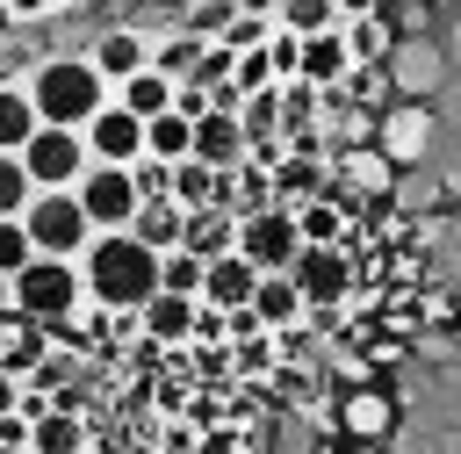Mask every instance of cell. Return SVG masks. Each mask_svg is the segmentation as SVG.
<instances>
[{
    "instance_id": "cell-1",
    "label": "cell",
    "mask_w": 461,
    "mask_h": 454,
    "mask_svg": "<svg viewBox=\"0 0 461 454\" xmlns=\"http://www.w3.org/2000/svg\"><path fill=\"white\" fill-rule=\"evenodd\" d=\"M79 288L101 310H137L158 288V252L137 231H94L86 252H79Z\"/></svg>"
},
{
    "instance_id": "cell-2",
    "label": "cell",
    "mask_w": 461,
    "mask_h": 454,
    "mask_svg": "<svg viewBox=\"0 0 461 454\" xmlns=\"http://www.w3.org/2000/svg\"><path fill=\"white\" fill-rule=\"evenodd\" d=\"M29 108H36V123H65V130H79L101 101H108V79L94 72V58L86 50H65V58H43L36 72H29Z\"/></svg>"
},
{
    "instance_id": "cell-3",
    "label": "cell",
    "mask_w": 461,
    "mask_h": 454,
    "mask_svg": "<svg viewBox=\"0 0 461 454\" xmlns=\"http://www.w3.org/2000/svg\"><path fill=\"white\" fill-rule=\"evenodd\" d=\"M7 295H14V317H29V324H43L50 339L79 317V303H86V288H79V259H50V252H36L14 281H7Z\"/></svg>"
},
{
    "instance_id": "cell-4",
    "label": "cell",
    "mask_w": 461,
    "mask_h": 454,
    "mask_svg": "<svg viewBox=\"0 0 461 454\" xmlns=\"http://www.w3.org/2000/svg\"><path fill=\"white\" fill-rule=\"evenodd\" d=\"M22 231H29V245L50 252V259H79L86 238H94V223H86V209H79L72 187H36L29 209H22Z\"/></svg>"
},
{
    "instance_id": "cell-5",
    "label": "cell",
    "mask_w": 461,
    "mask_h": 454,
    "mask_svg": "<svg viewBox=\"0 0 461 454\" xmlns=\"http://www.w3.org/2000/svg\"><path fill=\"white\" fill-rule=\"evenodd\" d=\"M72 195H79V209H86L94 231H130V216H137V202H144L130 166H86V173L72 180Z\"/></svg>"
},
{
    "instance_id": "cell-6",
    "label": "cell",
    "mask_w": 461,
    "mask_h": 454,
    "mask_svg": "<svg viewBox=\"0 0 461 454\" xmlns=\"http://www.w3.org/2000/svg\"><path fill=\"white\" fill-rule=\"evenodd\" d=\"M295 209L288 202H267V209H245L238 216V252L259 267V274H288V259H295Z\"/></svg>"
},
{
    "instance_id": "cell-7",
    "label": "cell",
    "mask_w": 461,
    "mask_h": 454,
    "mask_svg": "<svg viewBox=\"0 0 461 454\" xmlns=\"http://www.w3.org/2000/svg\"><path fill=\"white\" fill-rule=\"evenodd\" d=\"M288 274H295V288H303L310 310H339V303H353V252H346V245H295Z\"/></svg>"
},
{
    "instance_id": "cell-8",
    "label": "cell",
    "mask_w": 461,
    "mask_h": 454,
    "mask_svg": "<svg viewBox=\"0 0 461 454\" xmlns=\"http://www.w3.org/2000/svg\"><path fill=\"white\" fill-rule=\"evenodd\" d=\"M22 166H29L36 187H72L94 159H86V137H79V130H65V123H36V137L22 144Z\"/></svg>"
},
{
    "instance_id": "cell-9",
    "label": "cell",
    "mask_w": 461,
    "mask_h": 454,
    "mask_svg": "<svg viewBox=\"0 0 461 454\" xmlns=\"http://www.w3.org/2000/svg\"><path fill=\"white\" fill-rule=\"evenodd\" d=\"M79 137H86V159L94 166H137L144 159V115H130L115 94L79 123Z\"/></svg>"
},
{
    "instance_id": "cell-10",
    "label": "cell",
    "mask_w": 461,
    "mask_h": 454,
    "mask_svg": "<svg viewBox=\"0 0 461 454\" xmlns=\"http://www.w3.org/2000/svg\"><path fill=\"white\" fill-rule=\"evenodd\" d=\"M382 72H389V94L396 101H432L439 79H447V58H439L432 36H396L389 58H382Z\"/></svg>"
},
{
    "instance_id": "cell-11",
    "label": "cell",
    "mask_w": 461,
    "mask_h": 454,
    "mask_svg": "<svg viewBox=\"0 0 461 454\" xmlns=\"http://www.w3.org/2000/svg\"><path fill=\"white\" fill-rule=\"evenodd\" d=\"M389 166H418L432 151V101H389L375 115V137H367Z\"/></svg>"
},
{
    "instance_id": "cell-12",
    "label": "cell",
    "mask_w": 461,
    "mask_h": 454,
    "mask_svg": "<svg viewBox=\"0 0 461 454\" xmlns=\"http://www.w3.org/2000/svg\"><path fill=\"white\" fill-rule=\"evenodd\" d=\"M194 295H173V288H151L144 303H137V339L144 346H187L194 339Z\"/></svg>"
},
{
    "instance_id": "cell-13",
    "label": "cell",
    "mask_w": 461,
    "mask_h": 454,
    "mask_svg": "<svg viewBox=\"0 0 461 454\" xmlns=\"http://www.w3.org/2000/svg\"><path fill=\"white\" fill-rule=\"evenodd\" d=\"M252 281H259V267H252L245 252L202 259V310H245V303H252Z\"/></svg>"
},
{
    "instance_id": "cell-14",
    "label": "cell",
    "mask_w": 461,
    "mask_h": 454,
    "mask_svg": "<svg viewBox=\"0 0 461 454\" xmlns=\"http://www.w3.org/2000/svg\"><path fill=\"white\" fill-rule=\"evenodd\" d=\"M252 317H259V331H295L303 317H310V303H303V288H295V274H259L252 281V303H245Z\"/></svg>"
},
{
    "instance_id": "cell-15",
    "label": "cell",
    "mask_w": 461,
    "mask_h": 454,
    "mask_svg": "<svg viewBox=\"0 0 461 454\" xmlns=\"http://www.w3.org/2000/svg\"><path fill=\"white\" fill-rule=\"evenodd\" d=\"M86 58H94V72H101L108 86H122L130 72L151 65V36H144V29H101V36L86 43Z\"/></svg>"
},
{
    "instance_id": "cell-16",
    "label": "cell",
    "mask_w": 461,
    "mask_h": 454,
    "mask_svg": "<svg viewBox=\"0 0 461 454\" xmlns=\"http://www.w3.org/2000/svg\"><path fill=\"white\" fill-rule=\"evenodd\" d=\"M339 425H346V440H389V432H396V404H389V389L353 382V389L339 396Z\"/></svg>"
},
{
    "instance_id": "cell-17",
    "label": "cell",
    "mask_w": 461,
    "mask_h": 454,
    "mask_svg": "<svg viewBox=\"0 0 461 454\" xmlns=\"http://www.w3.org/2000/svg\"><path fill=\"white\" fill-rule=\"evenodd\" d=\"M353 72V50H346V29H324V36H303V58H295V79L331 94L339 79Z\"/></svg>"
},
{
    "instance_id": "cell-18",
    "label": "cell",
    "mask_w": 461,
    "mask_h": 454,
    "mask_svg": "<svg viewBox=\"0 0 461 454\" xmlns=\"http://www.w3.org/2000/svg\"><path fill=\"white\" fill-rule=\"evenodd\" d=\"M187 159H202V166L230 173V166L245 159V123H238V115H223V108L194 115V144H187Z\"/></svg>"
},
{
    "instance_id": "cell-19",
    "label": "cell",
    "mask_w": 461,
    "mask_h": 454,
    "mask_svg": "<svg viewBox=\"0 0 461 454\" xmlns=\"http://www.w3.org/2000/svg\"><path fill=\"white\" fill-rule=\"evenodd\" d=\"M180 252H194V259H216V252H238V209H187V223H180Z\"/></svg>"
},
{
    "instance_id": "cell-20",
    "label": "cell",
    "mask_w": 461,
    "mask_h": 454,
    "mask_svg": "<svg viewBox=\"0 0 461 454\" xmlns=\"http://www.w3.org/2000/svg\"><path fill=\"white\" fill-rule=\"evenodd\" d=\"M166 195H173L180 209H216V202H223V173L202 166V159H180V166H166Z\"/></svg>"
},
{
    "instance_id": "cell-21",
    "label": "cell",
    "mask_w": 461,
    "mask_h": 454,
    "mask_svg": "<svg viewBox=\"0 0 461 454\" xmlns=\"http://www.w3.org/2000/svg\"><path fill=\"white\" fill-rule=\"evenodd\" d=\"M180 223H187V209H180L173 195H144L137 216H130V231H137L151 252H173V245H180Z\"/></svg>"
},
{
    "instance_id": "cell-22",
    "label": "cell",
    "mask_w": 461,
    "mask_h": 454,
    "mask_svg": "<svg viewBox=\"0 0 461 454\" xmlns=\"http://www.w3.org/2000/svg\"><path fill=\"white\" fill-rule=\"evenodd\" d=\"M331 173H346L353 195H389V187H396V166H389L375 144H346V151L331 159Z\"/></svg>"
},
{
    "instance_id": "cell-23",
    "label": "cell",
    "mask_w": 461,
    "mask_h": 454,
    "mask_svg": "<svg viewBox=\"0 0 461 454\" xmlns=\"http://www.w3.org/2000/svg\"><path fill=\"white\" fill-rule=\"evenodd\" d=\"M346 209H339V195H310V202H295V238L303 245H346Z\"/></svg>"
},
{
    "instance_id": "cell-24",
    "label": "cell",
    "mask_w": 461,
    "mask_h": 454,
    "mask_svg": "<svg viewBox=\"0 0 461 454\" xmlns=\"http://www.w3.org/2000/svg\"><path fill=\"white\" fill-rule=\"evenodd\" d=\"M187 144H194V123H187L180 108H166V115H144V159H158V166H180V159H187Z\"/></svg>"
},
{
    "instance_id": "cell-25",
    "label": "cell",
    "mask_w": 461,
    "mask_h": 454,
    "mask_svg": "<svg viewBox=\"0 0 461 454\" xmlns=\"http://www.w3.org/2000/svg\"><path fill=\"white\" fill-rule=\"evenodd\" d=\"M108 94H115L130 115H166V108H173V79H166V72H151V65H144V72H130L122 86H108Z\"/></svg>"
},
{
    "instance_id": "cell-26",
    "label": "cell",
    "mask_w": 461,
    "mask_h": 454,
    "mask_svg": "<svg viewBox=\"0 0 461 454\" xmlns=\"http://www.w3.org/2000/svg\"><path fill=\"white\" fill-rule=\"evenodd\" d=\"M274 29H288V36H324V29H339V7H331V0H274Z\"/></svg>"
},
{
    "instance_id": "cell-27",
    "label": "cell",
    "mask_w": 461,
    "mask_h": 454,
    "mask_svg": "<svg viewBox=\"0 0 461 454\" xmlns=\"http://www.w3.org/2000/svg\"><path fill=\"white\" fill-rule=\"evenodd\" d=\"M202 50H209V43H202L194 29H180V36H158V43H151V72H166V79L180 86V79L194 72V58H202Z\"/></svg>"
},
{
    "instance_id": "cell-28",
    "label": "cell",
    "mask_w": 461,
    "mask_h": 454,
    "mask_svg": "<svg viewBox=\"0 0 461 454\" xmlns=\"http://www.w3.org/2000/svg\"><path fill=\"white\" fill-rule=\"evenodd\" d=\"M36 137V108H29V94L22 86H7L0 79V151H22Z\"/></svg>"
},
{
    "instance_id": "cell-29",
    "label": "cell",
    "mask_w": 461,
    "mask_h": 454,
    "mask_svg": "<svg viewBox=\"0 0 461 454\" xmlns=\"http://www.w3.org/2000/svg\"><path fill=\"white\" fill-rule=\"evenodd\" d=\"M158 288H173V295H194V303H202V259H194V252H180V245H173V252H158Z\"/></svg>"
},
{
    "instance_id": "cell-30",
    "label": "cell",
    "mask_w": 461,
    "mask_h": 454,
    "mask_svg": "<svg viewBox=\"0 0 461 454\" xmlns=\"http://www.w3.org/2000/svg\"><path fill=\"white\" fill-rule=\"evenodd\" d=\"M29 195H36V180H29L22 151H0V216H22V209H29Z\"/></svg>"
},
{
    "instance_id": "cell-31",
    "label": "cell",
    "mask_w": 461,
    "mask_h": 454,
    "mask_svg": "<svg viewBox=\"0 0 461 454\" xmlns=\"http://www.w3.org/2000/svg\"><path fill=\"white\" fill-rule=\"evenodd\" d=\"M36 259V245H29V231H22V216H0V274L14 281L22 267Z\"/></svg>"
},
{
    "instance_id": "cell-32",
    "label": "cell",
    "mask_w": 461,
    "mask_h": 454,
    "mask_svg": "<svg viewBox=\"0 0 461 454\" xmlns=\"http://www.w3.org/2000/svg\"><path fill=\"white\" fill-rule=\"evenodd\" d=\"M230 14H238V7H230V0H202V7H194V14H187V29H194V36H202V43H216V36H223V29H230Z\"/></svg>"
},
{
    "instance_id": "cell-33",
    "label": "cell",
    "mask_w": 461,
    "mask_h": 454,
    "mask_svg": "<svg viewBox=\"0 0 461 454\" xmlns=\"http://www.w3.org/2000/svg\"><path fill=\"white\" fill-rule=\"evenodd\" d=\"M0 7H7V22H14V29H29V22H43V14H58L65 0H0Z\"/></svg>"
},
{
    "instance_id": "cell-34",
    "label": "cell",
    "mask_w": 461,
    "mask_h": 454,
    "mask_svg": "<svg viewBox=\"0 0 461 454\" xmlns=\"http://www.w3.org/2000/svg\"><path fill=\"white\" fill-rule=\"evenodd\" d=\"M339 7V22H360V14H382V0H331Z\"/></svg>"
},
{
    "instance_id": "cell-35",
    "label": "cell",
    "mask_w": 461,
    "mask_h": 454,
    "mask_svg": "<svg viewBox=\"0 0 461 454\" xmlns=\"http://www.w3.org/2000/svg\"><path fill=\"white\" fill-rule=\"evenodd\" d=\"M346 454H389L382 440H346Z\"/></svg>"
},
{
    "instance_id": "cell-36",
    "label": "cell",
    "mask_w": 461,
    "mask_h": 454,
    "mask_svg": "<svg viewBox=\"0 0 461 454\" xmlns=\"http://www.w3.org/2000/svg\"><path fill=\"white\" fill-rule=\"evenodd\" d=\"M7 310H14V295H7V274H0V317H7Z\"/></svg>"
},
{
    "instance_id": "cell-37",
    "label": "cell",
    "mask_w": 461,
    "mask_h": 454,
    "mask_svg": "<svg viewBox=\"0 0 461 454\" xmlns=\"http://www.w3.org/2000/svg\"><path fill=\"white\" fill-rule=\"evenodd\" d=\"M7 36H14V22H7V7H0V43H7Z\"/></svg>"
},
{
    "instance_id": "cell-38",
    "label": "cell",
    "mask_w": 461,
    "mask_h": 454,
    "mask_svg": "<svg viewBox=\"0 0 461 454\" xmlns=\"http://www.w3.org/2000/svg\"><path fill=\"white\" fill-rule=\"evenodd\" d=\"M0 454H29V447H0Z\"/></svg>"
}]
</instances>
